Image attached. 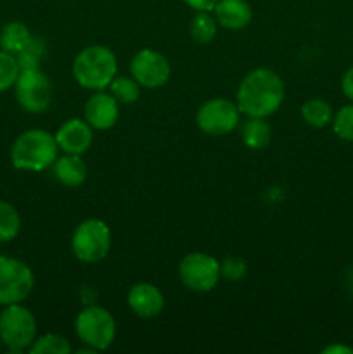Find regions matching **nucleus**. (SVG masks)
Wrapping results in <instances>:
<instances>
[{
    "mask_svg": "<svg viewBox=\"0 0 353 354\" xmlns=\"http://www.w3.org/2000/svg\"><path fill=\"white\" fill-rule=\"evenodd\" d=\"M54 135L59 151L66 152V154L82 156L92 147L93 128L80 118H71V120L64 121Z\"/></svg>",
    "mask_w": 353,
    "mask_h": 354,
    "instance_id": "obj_13",
    "label": "nucleus"
},
{
    "mask_svg": "<svg viewBox=\"0 0 353 354\" xmlns=\"http://www.w3.org/2000/svg\"><path fill=\"white\" fill-rule=\"evenodd\" d=\"M241 138L246 147L260 151L272 140V128L265 118H248V121L241 127Z\"/></svg>",
    "mask_w": 353,
    "mask_h": 354,
    "instance_id": "obj_18",
    "label": "nucleus"
},
{
    "mask_svg": "<svg viewBox=\"0 0 353 354\" xmlns=\"http://www.w3.org/2000/svg\"><path fill=\"white\" fill-rule=\"evenodd\" d=\"M21 230V216L16 207L7 201L0 199V244L10 242Z\"/></svg>",
    "mask_w": 353,
    "mask_h": 354,
    "instance_id": "obj_22",
    "label": "nucleus"
},
{
    "mask_svg": "<svg viewBox=\"0 0 353 354\" xmlns=\"http://www.w3.org/2000/svg\"><path fill=\"white\" fill-rule=\"evenodd\" d=\"M120 118V104L106 90H97L87 99L83 107V120L93 128V130H109L116 124Z\"/></svg>",
    "mask_w": 353,
    "mask_h": 354,
    "instance_id": "obj_12",
    "label": "nucleus"
},
{
    "mask_svg": "<svg viewBox=\"0 0 353 354\" xmlns=\"http://www.w3.org/2000/svg\"><path fill=\"white\" fill-rule=\"evenodd\" d=\"M176 273L183 287L192 292H210L220 282V261L208 252L194 251L180 259Z\"/></svg>",
    "mask_w": 353,
    "mask_h": 354,
    "instance_id": "obj_7",
    "label": "nucleus"
},
{
    "mask_svg": "<svg viewBox=\"0 0 353 354\" xmlns=\"http://www.w3.org/2000/svg\"><path fill=\"white\" fill-rule=\"evenodd\" d=\"M31 31L21 21H10L0 30V48L17 55L31 41Z\"/></svg>",
    "mask_w": 353,
    "mask_h": 354,
    "instance_id": "obj_17",
    "label": "nucleus"
},
{
    "mask_svg": "<svg viewBox=\"0 0 353 354\" xmlns=\"http://www.w3.org/2000/svg\"><path fill=\"white\" fill-rule=\"evenodd\" d=\"M172 75V66L161 52L154 48H142L132 57L130 76L141 86L149 90L166 85Z\"/></svg>",
    "mask_w": 353,
    "mask_h": 354,
    "instance_id": "obj_11",
    "label": "nucleus"
},
{
    "mask_svg": "<svg viewBox=\"0 0 353 354\" xmlns=\"http://www.w3.org/2000/svg\"><path fill=\"white\" fill-rule=\"evenodd\" d=\"M57 156L55 135L42 128H31L19 133L10 147V162L21 171H44L52 168Z\"/></svg>",
    "mask_w": 353,
    "mask_h": 354,
    "instance_id": "obj_2",
    "label": "nucleus"
},
{
    "mask_svg": "<svg viewBox=\"0 0 353 354\" xmlns=\"http://www.w3.org/2000/svg\"><path fill=\"white\" fill-rule=\"evenodd\" d=\"M71 251L78 261L87 265L107 258L111 251V230L106 221L97 218L83 220L71 235Z\"/></svg>",
    "mask_w": 353,
    "mask_h": 354,
    "instance_id": "obj_6",
    "label": "nucleus"
},
{
    "mask_svg": "<svg viewBox=\"0 0 353 354\" xmlns=\"http://www.w3.org/2000/svg\"><path fill=\"white\" fill-rule=\"evenodd\" d=\"M127 304L138 318H156L163 313L165 296L154 283L138 282L130 287L127 294Z\"/></svg>",
    "mask_w": 353,
    "mask_h": 354,
    "instance_id": "obj_14",
    "label": "nucleus"
},
{
    "mask_svg": "<svg viewBox=\"0 0 353 354\" xmlns=\"http://www.w3.org/2000/svg\"><path fill=\"white\" fill-rule=\"evenodd\" d=\"M33 287L35 275L26 263L12 256H0V306L24 303Z\"/></svg>",
    "mask_w": 353,
    "mask_h": 354,
    "instance_id": "obj_8",
    "label": "nucleus"
},
{
    "mask_svg": "<svg viewBox=\"0 0 353 354\" xmlns=\"http://www.w3.org/2000/svg\"><path fill=\"white\" fill-rule=\"evenodd\" d=\"M37 332V318L23 303L9 304L0 311V342L10 353L28 351Z\"/></svg>",
    "mask_w": 353,
    "mask_h": 354,
    "instance_id": "obj_4",
    "label": "nucleus"
},
{
    "mask_svg": "<svg viewBox=\"0 0 353 354\" xmlns=\"http://www.w3.org/2000/svg\"><path fill=\"white\" fill-rule=\"evenodd\" d=\"M76 337L93 351H106L116 337V322L109 310L102 306H87L76 315Z\"/></svg>",
    "mask_w": 353,
    "mask_h": 354,
    "instance_id": "obj_5",
    "label": "nucleus"
},
{
    "mask_svg": "<svg viewBox=\"0 0 353 354\" xmlns=\"http://www.w3.org/2000/svg\"><path fill=\"white\" fill-rule=\"evenodd\" d=\"M322 354H353V348L346 344H331L322 349Z\"/></svg>",
    "mask_w": 353,
    "mask_h": 354,
    "instance_id": "obj_30",
    "label": "nucleus"
},
{
    "mask_svg": "<svg viewBox=\"0 0 353 354\" xmlns=\"http://www.w3.org/2000/svg\"><path fill=\"white\" fill-rule=\"evenodd\" d=\"M187 7H190L196 12H213L218 0H183Z\"/></svg>",
    "mask_w": 353,
    "mask_h": 354,
    "instance_id": "obj_28",
    "label": "nucleus"
},
{
    "mask_svg": "<svg viewBox=\"0 0 353 354\" xmlns=\"http://www.w3.org/2000/svg\"><path fill=\"white\" fill-rule=\"evenodd\" d=\"M221 275L228 280H239L246 275V263L239 258H228L220 263Z\"/></svg>",
    "mask_w": 353,
    "mask_h": 354,
    "instance_id": "obj_27",
    "label": "nucleus"
},
{
    "mask_svg": "<svg viewBox=\"0 0 353 354\" xmlns=\"http://www.w3.org/2000/svg\"><path fill=\"white\" fill-rule=\"evenodd\" d=\"M118 75L114 52L106 45H89L73 61V76L87 90H106Z\"/></svg>",
    "mask_w": 353,
    "mask_h": 354,
    "instance_id": "obj_3",
    "label": "nucleus"
},
{
    "mask_svg": "<svg viewBox=\"0 0 353 354\" xmlns=\"http://www.w3.org/2000/svg\"><path fill=\"white\" fill-rule=\"evenodd\" d=\"M16 100L26 113L40 114L52 102V83L40 68L21 69L14 83Z\"/></svg>",
    "mask_w": 353,
    "mask_h": 354,
    "instance_id": "obj_9",
    "label": "nucleus"
},
{
    "mask_svg": "<svg viewBox=\"0 0 353 354\" xmlns=\"http://www.w3.org/2000/svg\"><path fill=\"white\" fill-rule=\"evenodd\" d=\"M109 93L118 100L120 106H130V104L137 102L141 97L142 86L135 82L132 76H114L111 85L107 86Z\"/></svg>",
    "mask_w": 353,
    "mask_h": 354,
    "instance_id": "obj_21",
    "label": "nucleus"
},
{
    "mask_svg": "<svg viewBox=\"0 0 353 354\" xmlns=\"http://www.w3.org/2000/svg\"><path fill=\"white\" fill-rule=\"evenodd\" d=\"M44 50H45L44 44H42L40 40H37V38H31L30 44L26 45V48H23V50L16 55L19 68L21 69L38 68L42 57H44Z\"/></svg>",
    "mask_w": 353,
    "mask_h": 354,
    "instance_id": "obj_26",
    "label": "nucleus"
},
{
    "mask_svg": "<svg viewBox=\"0 0 353 354\" xmlns=\"http://www.w3.org/2000/svg\"><path fill=\"white\" fill-rule=\"evenodd\" d=\"M301 118L311 128H324L332 123L334 113H332V107L327 100L315 97V99H308L301 106Z\"/></svg>",
    "mask_w": 353,
    "mask_h": 354,
    "instance_id": "obj_19",
    "label": "nucleus"
},
{
    "mask_svg": "<svg viewBox=\"0 0 353 354\" xmlns=\"http://www.w3.org/2000/svg\"><path fill=\"white\" fill-rule=\"evenodd\" d=\"M19 73L21 68L17 64L16 55L9 54V52L0 48V93L12 88Z\"/></svg>",
    "mask_w": 353,
    "mask_h": 354,
    "instance_id": "obj_24",
    "label": "nucleus"
},
{
    "mask_svg": "<svg viewBox=\"0 0 353 354\" xmlns=\"http://www.w3.org/2000/svg\"><path fill=\"white\" fill-rule=\"evenodd\" d=\"M284 97L286 88L282 78L272 69L258 68L241 80L235 93V104L244 116L266 120L280 109Z\"/></svg>",
    "mask_w": 353,
    "mask_h": 354,
    "instance_id": "obj_1",
    "label": "nucleus"
},
{
    "mask_svg": "<svg viewBox=\"0 0 353 354\" xmlns=\"http://www.w3.org/2000/svg\"><path fill=\"white\" fill-rule=\"evenodd\" d=\"M241 111L232 100L217 97L199 106L196 113V124L203 133L210 137H224L239 127Z\"/></svg>",
    "mask_w": 353,
    "mask_h": 354,
    "instance_id": "obj_10",
    "label": "nucleus"
},
{
    "mask_svg": "<svg viewBox=\"0 0 353 354\" xmlns=\"http://www.w3.org/2000/svg\"><path fill=\"white\" fill-rule=\"evenodd\" d=\"M218 26L225 30H244L253 19V10L246 0H218L213 9Z\"/></svg>",
    "mask_w": 353,
    "mask_h": 354,
    "instance_id": "obj_15",
    "label": "nucleus"
},
{
    "mask_svg": "<svg viewBox=\"0 0 353 354\" xmlns=\"http://www.w3.org/2000/svg\"><path fill=\"white\" fill-rule=\"evenodd\" d=\"M31 354H69L73 351L68 339L61 334L37 335L28 349Z\"/></svg>",
    "mask_w": 353,
    "mask_h": 354,
    "instance_id": "obj_23",
    "label": "nucleus"
},
{
    "mask_svg": "<svg viewBox=\"0 0 353 354\" xmlns=\"http://www.w3.org/2000/svg\"><path fill=\"white\" fill-rule=\"evenodd\" d=\"M332 131L341 140L353 142V102L343 106L332 118Z\"/></svg>",
    "mask_w": 353,
    "mask_h": 354,
    "instance_id": "obj_25",
    "label": "nucleus"
},
{
    "mask_svg": "<svg viewBox=\"0 0 353 354\" xmlns=\"http://www.w3.org/2000/svg\"><path fill=\"white\" fill-rule=\"evenodd\" d=\"M52 173H54L55 180H57L61 185L69 187V189H75L85 183L87 175H89V169L87 165L82 161V156L76 154H66L61 156L54 161L52 165Z\"/></svg>",
    "mask_w": 353,
    "mask_h": 354,
    "instance_id": "obj_16",
    "label": "nucleus"
},
{
    "mask_svg": "<svg viewBox=\"0 0 353 354\" xmlns=\"http://www.w3.org/2000/svg\"><path fill=\"white\" fill-rule=\"evenodd\" d=\"M190 37L196 44L206 45L215 40L218 31V23L211 12H196L190 19Z\"/></svg>",
    "mask_w": 353,
    "mask_h": 354,
    "instance_id": "obj_20",
    "label": "nucleus"
},
{
    "mask_svg": "<svg viewBox=\"0 0 353 354\" xmlns=\"http://www.w3.org/2000/svg\"><path fill=\"white\" fill-rule=\"evenodd\" d=\"M341 92L350 102H353V66L345 71L341 78Z\"/></svg>",
    "mask_w": 353,
    "mask_h": 354,
    "instance_id": "obj_29",
    "label": "nucleus"
}]
</instances>
